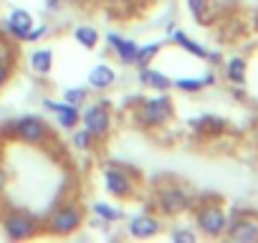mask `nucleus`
<instances>
[{"instance_id":"nucleus-29","label":"nucleus","mask_w":258,"mask_h":243,"mask_svg":"<svg viewBox=\"0 0 258 243\" xmlns=\"http://www.w3.org/2000/svg\"><path fill=\"white\" fill-rule=\"evenodd\" d=\"M43 6H46V11H48V13H58V11H61V6H63V0H46Z\"/></svg>"},{"instance_id":"nucleus-27","label":"nucleus","mask_w":258,"mask_h":243,"mask_svg":"<svg viewBox=\"0 0 258 243\" xmlns=\"http://www.w3.org/2000/svg\"><path fill=\"white\" fill-rule=\"evenodd\" d=\"M187 8H190L192 18H195L198 23H203V18H205V8H208V0H187Z\"/></svg>"},{"instance_id":"nucleus-13","label":"nucleus","mask_w":258,"mask_h":243,"mask_svg":"<svg viewBox=\"0 0 258 243\" xmlns=\"http://www.w3.org/2000/svg\"><path fill=\"white\" fill-rule=\"evenodd\" d=\"M116 84V71H114V66H109V64H96V66H91V71H89V76H86V86L89 89H94V91H109L111 86Z\"/></svg>"},{"instance_id":"nucleus-28","label":"nucleus","mask_w":258,"mask_h":243,"mask_svg":"<svg viewBox=\"0 0 258 243\" xmlns=\"http://www.w3.org/2000/svg\"><path fill=\"white\" fill-rule=\"evenodd\" d=\"M11 76H13V64H11V61H6L3 56H0V91H3V89L8 86Z\"/></svg>"},{"instance_id":"nucleus-22","label":"nucleus","mask_w":258,"mask_h":243,"mask_svg":"<svg viewBox=\"0 0 258 243\" xmlns=\"http://www.w3.org/2000/svg\"><path fill=\"white\" fill-rule=\"evenodd\" d=\"M71 145L79 152H89V150H94L96 140H94V135L86 127H76V130H71Z\"/></svg>"},{"instance_id":"nucleus-17","label":"nucleus","mask_w":258,"mask_h":243,"mask_svg":"<svg viewBox=\"0 0 258 243\" xmlns=\"http://www.w3.org/2000/svg\"><path fill=\"white\" fill-rule=\"evenodd\" d=\"M28 64H31L33 74L48 76V74L53 71V51H51V48H36V51L28 56Z\"/></svg>"},{"instance_id":"nucleus-30","label":"nucleus","mask_w":258,"mask_h":243,"mask_svg":"<svg viewBox=\"0 0 258 243\" xmlns=\"http://www.w3.org/2000/svg\"><path fill=\"white\" fill-rule=\"evenodd\" d=\"M6 188H8V170L0 165V195L6 193Z\"/></svg>"},{"instance_id":"nucleus-21","label":"nucleus","mask_w":258,"mask_h":243,"mask_svg":"<svg viewBox=\"0 0 258 243\" xmlns=\"http://www.w3.org/2000/svg\"><path fill=\"white\" fill-rule=\"evenodd\" d=\"M91 210H94L96 218H101V223H116V220L124 218V210L121 208H114V205L101 203V200H94L91 203Z\"/></svg>"},{"instance_id":"nucleus-31","label":"nucleus","mask_w":258,"mask_h":243,"mask_svg":"<svg viewBox=\"0 0 258 243\" xmlns=\"http://www.w3.org/2000/svg\"><path fill=\"white\" fill-rule=\"evenodd\" d=\"M69 3H74V6H81V3H86V0H69Z\"/></svg>"},{"instance_id":"nucleus-7","label":"nucleus","mask_w":258,"mask_h":243,"mask_svg":"<svg viewBox=\"0 0 258 243\" xmlns=\"http://www.w3.org/2000/svg\"><path fill=\"white\" fill-rule=\"evenodd\" d=\"M155 205H157V210L165 218H177V215H182V213H187L192 208V195L185 188H180V185H167V188L157 190Z\"/></svg>"},{"instance_id":"nucleus-14","label":"nucleus","mask_w":258,"mask_h":243,"mask_svg":"<svg viewBox=\"0 0 258 243\" xmlns=\"http://www.w3.org/2000/svg\"><path fill=\"white\" fill-rule=\"evenodd\" d=\"M137 79H140L142 86L155 89V91H170V89H172V79H170L167 74L152 69V66H140V69H137Z\"/></svg>"},{"instance_id":"nucleus-4","label":"nucleus","mask_w":258,"mask_h":243,"mask_svg":"<svg viewBox=\"0 0 258 243\" xmlns=\"http://www.w3.org/2000/svg\"><path fill=\"white\" fill-rule=\"evenodd\" d=\"M8 135L26 142V145H46L51 137H53V130L48 125L46 116H38V114H23L18 119H11L6 125Z\"/></svg>"},{"instance_id":"nucleus-20","label":"nucleus","mask_w":258,"mask_h":243,"mask_svg":"<svg viewBox=\"0 0 258 243\" xmlns=\"http://www.w3.org/2000/svg\"><path fill=\"white\" fill-rule=\"evenodd\" d=\"M162 46H165V41H150V43H142V46L137 48L135 66H137V69H140V66H150V64L157 58V53L162 51Z\"/></svg>"},{"instance_id":"nucleus-24","label":"nucleus","mask_w":258,"mask_h":243,"mask_svg":"<svg viewBox=\"0 0 258 243\" xmlns=\"http://www.w3.org/2000/svg\"><path fill=\"white\" fill-rule=\"evenodd\" d=\"M225 74L233 84H245V61L243 58H230L225 66Z\"/></svg>"},{"instance_id":"nucleus-18","label":"nucleus","mask_w":258,"mask_h":243,"mask_svg":"<svg viewBox=\"0 0 258 243\" xmlns=\"http://www.w3.org/2000/svg\"><path fill=\"white\" fill-rule=\"evenodd\" d=\"M170 41L175 43V46H180L182 51H187V53H192V56H198V58H208V51L198 43V41H192L185 31H180V28H172V36H170Z\"/></svg>"},{"instance_id":"nucleus-12","label":"nucleus","mask_w":258,"mask_h":243,"mask_svg":"<svg viewBox=\"0 0 258 243\" xmlns=\"http://www.w3.org/2000/svg\"><path fill=\"white\" fill-rule=\"evenodd\" d=\"M106 43H109V48L114 51L116 61H121L124 66H135L137 48H140L137 41L126 38V36H121V33H106Z\"/></svg>"},{"instance_id":"nucleus-11","label":"nucleus","mask_w":258,"mask_h":243,"mask_svg":"<svg viewBox=\"0 0 258 243\" xmlns=\"http://www.w3.org/2000/svg\"><path fill=\"white\" fill-rule=\"evenodd\" d=\"M33 16H31V11H26V8H13L6 18H3V31L11 36V38H16V41H26V36H28V31L33 28Z\"/></svg>"},{"instance_id":"nucleus-6","label":"nucleus","mask_w":258,"mask_h":243,"mask_svg":"<svg viewBox=\"0 0 258 243\" xmlns=\"http://www.w3.org/2000/svg\"><path fill=\"white\" fill-rule=\"evenodd\" d=\"M81 127H86L96 142H104L109 140L111 130H114V114H111V104L109 99H101V101H94L89 104L84 111H81Z\"/></svg>"},{"instance_id":"nucleus-16","label":"nucleus","mask_w":258,"mask_h":243,"mask_svg":"<svg viewBox=\"0 0 258 243\" xmlns=\"http://www.w3.org/2000/svg\"><path fill=\"white\" fill-rule=\"evenodd\" d=\"M215 84V76L213 74H205V76H180V79H172V86L185 91V94H195L205 86H213Z\"/></svg>"},{"instance_id":"nucleus-15","label":"nucleus","mask_w":258,"mask_h":243,"mask_svg":"<svg viewBox=\"0 0 258 243\" xmlns=\"http://www.w3.org/2000/svg\"><path fill=\"white\" fill-rule=\"evenodd\" d=\"M225 233L235 243H255L258 240V223H253V220H233V223H228Z\"/></svg>"},{"instance_id":"nucleus-3","label":"nucleus","mask_w":258,"mask_h":243,"mask_svg":"<svg viewBox=\"0 0 258 243\" xmlns=\"http://www.w3.org/2000/svg\"><path fill=\"white\" fill-rule=\"evenodd\" d=\"M0 228H3V235L8 240L23 243V240H33L41 233V220L23 208H11L0 215Z\"/></svg>"},{"instance_id":"nucleus-9","label":"nucleus","mask_w":258,"mask_h":243,"mask_svg":"<svg viewBox=\"0 0 258 243\" xmlns=\"http://www.w3.org/2000/svg\"><path fill=\"white\" fill-rule=\"evenodd\" d=\"M160 233H162V218L155 215L152 210H142L135 218H129L126 223V235L135 240H150V238H157Z\"/></svg>"},{"instance_id":"nucleus-10","label":"nucleus","mask_w":258,"mask_h":243,"mask_svg":"<svg viewBox=\"0 0 258 243\" xmlns=\"http://www.w3.org/2000/svg\"><path fill=\"white\" fill-rule=\"evenodd\" d=\"M43 109L46 111H51L53 116H56V125L61 127V130H76L79 125H81V109L79 106H71L69 101H56V99H43Z\"/></svg>"},{"instance_id":"nucleus-26","label":"nucleus","mask_w":258,"mask_h":243,"mask_svg":"<svg viewBox=\"0 0 258 243\" xmlns=\"http://www.w3.org/2000/svg\"><path fill=\"white\" fill-rule=\"evenodd\" d=\"M170 238H172L175 243H195V240H198V233H195L192 228H172Z\"/></svg>"},{"instance_id":"nucleus-8","label":"nucleus","mask_w":258,"mask_h":243,"mask_svg":"<svg viewBox=\"0 0 258 243\" xmlns=\"http://www.w3.org/2000/svg\"><path fill=\"white\" fill-rule=\"evenodd\" d=\"M228 215L220 205H203L195 213V225L205 238H220L228 230Z\"/></svg>"},{"instance_id":"nucleus-2","label":"nucleus","mask_w":258,"mask_h":243,"mask_svg":"<svg viewBox=\"0 0 258 243\" xmlns=\"http://www.w3.org/2000/svg\"><path fill=\"white\" fill-rule=\"evenodd\" d=\"M86 215L84 208L76 203H63L58 208H53V213L41 223V233L51 235V238H71L81 230Z\"/></svg>"},{"instance_id":"nucleus-1","label":"nucleus","mask_w":258,"mask_h":243,"mask_svg":"<svg viewBox=\"0 0 258 243\" xmlns=\"http://www.w3.org/2000/svg\"><path fill=\"white\" fill-rule=\"evenodd\" d=\"M172 116H175V104L167 91H157L155 96L140 99L137 111H135V122L142 130H160L170 125Z\"/></svg>"},{"instance_id":"nucleus-23","label":"nucleus","mask_w":258,"mask_h":243,"mask_svg":"<svg viewBox=\"0 0 258 243\" xmlns=\"http://www.w3.org/2000/svg\"><path fill=\"white\" fill-rule=\"evenodd\" d=\"M61 99L69 101L71 106H79V109H81V106L89 101V86H69Z\"/></svg>"},{"instance_id":"nucleus-19","label":"nucleus","mask_w":258,"mask_h":243,"mask_svg":"<svg viewBox=\"0 0 258 243\" xmlns=\"http://www.w3.org/2000/svg\"><path fill=\"white\" fill-rule=\"evenodd\" d=\"M74 41H76L81 48L94 51V48L99 46L101 36H99V31H96L94 26H76V28H74Z\"/></svg>"},{"instance_id":"nucleus-5","label":"nucleus","mask_w":258,"mask_h":243,"mask_svg":"<svg viewBox=\"0 0 258 243\" xmlns=\"http://www.w3.org/2000/svg\"><path fill=\"white\" fill-rule=\"evenodd\" d=\"M104 190L114 200H129L137 193V172L126 165H106L101 170Z\"/></svg>"},{"instance_id":"nucleus-25","label":"nucleus","mask_w":258,"mask_h":243,"mask_svg":"<svg viewBox=\"0 0 258 243\" xmlns=\"http://www.w3.org/2000/svg\"><path fill=\"white\" fill-rule=\"evenodd\" d=\"M48 33H51V26H48V23H41V26L33 23V28L28 31V36H26L23 43H38V41H43Z\"/></svg>"}]
</instances>
